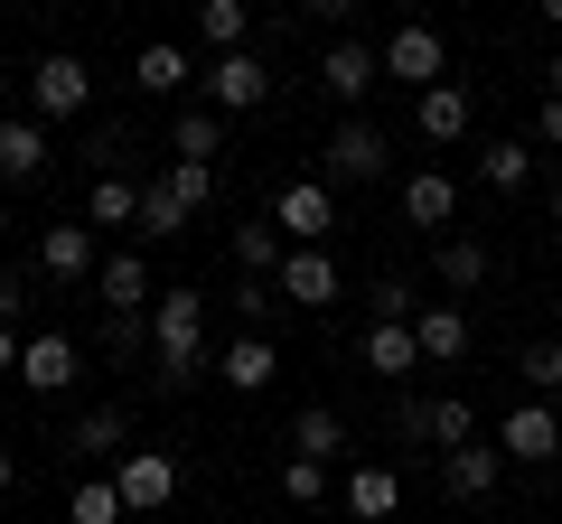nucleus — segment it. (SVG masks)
Wrapping results in <instances>:
<instances>
[{
    "mask_svg": "<svg viewBox=\"0 0 562 524\" xmlns=\"http://www.w3.org/2000/svg\"><path fill=\"white\" fill-rule=\"evenodd\" d=\"M150 365H160L169 394L206 375V291H160V309H150Z\"/></svg>",
    "mask_w": 562,
    "mask_h": 524,
    "instance_id": "1",
    "label": "nucleus"
},
{
    "mask_svg": "<svg viewBox=\"0 0 562 524\" xmlns=\"http://www.w3.org/2000/svg\"><path fill=\"white\" fill-rule=\"evenodd\" d=\"M384 169H394V141H384V122H366V113H347L319 141V179L328 187H375Z\"/></svg>",
    "mask_w": 562,
    "mask_h": 524,
    "instance_id": "2",
    "label": "nucleus"
},
{
    "mask_svg": "<svg viewBox=\"0 0 562 524\" xmlns=\"http://www.w3.org/2000/svg\"><path fill=\"white\" fill-rule=\"evenodd\" d=\"M375 66L394 84H413V94H431V84H450V47H441V29H422V20H403L394 38L375 47Z\"/></svg>",
    "mask_w": 562,
    "mask_h": 524,
    "instance_id": "3",
    "label": "nucleus"
},
{
    "mask_svg": "<svg viewBox=\"0 0 562 524\" xmlns=\"http://www.w3.org/2000/svg\"><path fill=\"white\" fill-rule=\"evenodd\" d=\"M29 103H38V122H76L85 103H94V66L66 57V47L38 57V66H29Z\"/></svg>",
    "mask_w": 562,
    "mask_h": 524,
    "instance_id": "4",
    "label": "nucleus"
},
{
    "mask_svg": "<svg viewBox=\"0 0 562 524\" xmlns=\"http://www.w3.org/2000/svg\"><path fill=\"white\" fill-rule=\"evenodd\" d=\"M272 103V66L244 47V57H216L206 66V113H225V122H244V113H262Z\"/></svg>",
    "mask_w": 562,
    "mask_h": 524,
    "instance_id": "5",
    "label": "nucleus"
},
{
    "mask_svg": "<svg viewBox=\"0 0 562 524\" xmlns=\"http://www.w3.org/2000/svg\"><path fill=\"white\" fill-rule=\"evenodd\" d=\"M113 487H122V505L150 524L169 497H179V459H169V449H122V459H113Z\"/></svg>",
    "mask_w": 562,
    "mask_h": 524,
    "instance_id": "6",
    "label": "nucleus"
},
{
    "mask_svg": "<svg viewBox=\"0 0 562 524\" xmlns=\"http://www.w3.org/2000/svg\"><path fill=\"white\" fill-rule=\"evenodd\" d=\"M272 225H281V243H328V225H338V187H328V179H291L272 197Z\"/></svg>",
    "mask_w": 562,
    "mask_h": 524,
    "instance_id": "7",
    "label": "nucleus"
},
{
    "mask_svg": "<svg viewBox=\"0 0 562 524\" xmlns=\"http://www.w3.org/2000/svg\"><path fill=\"white\" fill-rule=\"evenodd\" d=\"M497 449H506V468H553V459H562L553 403H516V412L497 422Z\"/></svg>",
    "mask_w": 562,
    "mask_h": 524,
    "instance_id": "8",
    "label": "nucleus"
},
{
    "mask_svg": "<svg viewBox=\"0 0 562 524\" xmlns=\"http://www.w3.org/2000/svg\"><path fill=\"white\" fill-rule=\"evenodd\" d=\"M375 84H384L375 47H357V38H328V47H319V94H328V103H347V113H357Z\"/></svg>",
    "mask_w": 562,
    "mask_h": 524,
    "instance_id": "9",
    "label": "nucleus"
},
{
    "mask_svg": "<svg viewBox=\"0 0 562 524\" xmlns=\"http://www.w3.org/2000/svg\"><path fill=\"white\" fill-rule=\"evenodd\" d=\"M272 291L281 300H301V309H338V262H328V243H291V262L272 272Z\"/></svg>",
    "mask_w": 562,
    "mask_h": 524,
    "instance_id": "10",
    "label": "nucleus"
},
{
    "mask_svg": "<svg viewBox=\"0 0 562 524\" xmlns=\"http://www.w3.org/2000/svg\"><path fill=\"white\" fill-rule=\"evenodd\" d=\"M94 291H103V319H150V309H160V291H150V262H140V253H103Z\"/></svg>",
    "mask_w": 562,
    "mask_h": 524,
    "instance_id": "11",
    "label": "nucleus"
},
{
    "mask_svg": "<svg viewBox=\"0 0 562 524\" xmlns=\"http://www.w3.org/2000/svg\"><path fill=\"white\" fill-rule=\"evenodd\" d=\"M76 375H85V346L57 338V328H38V338L20 346V384H29V394H66Z\"/></svg>",
    "mask_w": 562,
    "mask_h": 524,
    "instance_id": "12",
    "label": "nucleus"
},
{
    "mask_svg": "<svg viewBox=\"0 0 562 524\" xmlns=\"http://www.w3.org/2000/svg\"><path fill=\"white\" fill-rule=\"evenodd\" d=\"M413 338H422V365H460L469 356V309L460 300H422L413 309Z\"/></svg>",
    "mask_w": 562,
    "mask_h": 524,
    "instance_id": "13",
    "label": "nucleus"
},
{
    "mask_svg": "<svg viewBox=\"0 0 562 524\" xmlns=\"http://www.w3.org/2000/svg\"><path fill=\"white\" fill-rule=\"evenodd\" d=\"M441 487H450V497H460V505H487V497H497V487H506V449H450V459H441Z\"/></svg>",
    "mask_w": 562,
    "mask_h": 524,
    "instance_id": "14",
    "label": "nucleus"
},
{
    "mask_svg": "<svg viewBox=\"0 0 562 524\" xmlns=\"http://www.w3.org/2000/svg\"><path fill=\"white\" fill-rule=\"evenodd\" d=\"M38 272L47 282H94L103 262H94V225H47L38 235Z\"/></svg>",
    "mask_w": 562,
    "mask_h": 524,
    "instance_id": "15",
    "label": "nucleus"
},
{
    "mask_svg": "<svg viewBox=\"0 0 562 524\" xmlns=\"http://www.w3.org/2000/svg\"><path fill=\"white\" fill-rule=\"evenodd\" d=\"M169 160H188V169H216V160H225V113H206V103L169 113Z\"/></svg>",
    "mask_w": 562,
    "mask_h": 524,
    "instance_id": "16",
    "label": "nucleus"
},
{
    "mask_svg": "<svg viewBox=\"0 0 562 524\" xmlns=\"http://www.w3.org/2000/svg\"><path fill=\"white\" fill-rule=\"evenodd\" d=\"M132 84H140V94H188V84H206V76H198V57H188L179 38H150L132 57Z\"/></svg>",
    "mask_w": 562,
    "mask_h": 524,
    "instance_id": "17",
    "label": "nucleus"
},
{
    "mask_svg": "<svg viewBox=\"0 0 562 524\" xmlns=\"http://www.w3.org/2000/svg\"><path fill=\"white\" fill-rule=\"evenodd\" d=\"M450 216H460V179H441V169H413V179H403V225L441 235Z\"/></svg>",
    "mask_w": 562,
    "mask_h": 524,
    "instance_id": "18",
    "label": "nucleus"
},
{
    "mask_svg": "<svg viewBox=\"0 0 562 524\" xmlns=\"http://www.w3.org/2000/svg\"><path fill=\"white\" fill-rule=\"evenodd\" d=\"M366 375H422V338H413V319H375L366 328Z\"/></svg>",
    "mask_w": 562,
    "mask_h": 524,
    "instance_id": "19",
    "label": "nucleus"
},
{
    "mask_svg": "<svg viewBox=\"0 0 562 524\" xmlns=\"http://www.w3.org/2000/svg\"><path fill=\"white\" fill-rule=\"evenodd\" d=\"M216 375L235 384V394H272V375H281V346H272V338H244V328H235V346L216 356Z\"/></svg>",
    "mask_w": 562,
    "mask_h": 524,
    "instance_id": "20",
    "label": "nucleus"
},
{
    "mask_svg": "<svg viewBox=\"0 0 562 524\" xmlns=\"http://www.w3.org/2000/svg\"><path fill=\"white\" fill-rule=\"evenodd\" d=\"M347 515H357V524H394L403 515V478L384 459H366L357 478H347Z\"/></svg>",
    "mask_w": 562,
    "mask_h": 524,
    "instance_id": "21",
    "label": "nucleus"
},
{
    "mask_svg": "<svg viewBox=\"0 0 562 524\" xmlns=\"http://www.w3.org/2000/svg\"><path fill=\"white\" fill-rule=\"evenodd\" d=\"M431 272H441V291H460V300H469V291H479L487 272H497V253H487L479 235H441V253H431Z\"/></svg>",
    "mask_w": 562,
    "mask_h": 524,
    "instance_id": "22",
    "label": "nucleus"
},
{
    "mask_svg": "<svg viewBox=\"0 0 562 524\" xmlns=\"http://www.w3.org/2000/svg\"><path fill=\"white\" fill-rule=\"evenodd\" d=\"M469 84H431V94L413 103V122H422V141H469Z\"/></svg>",
    "mask_w": 562,
    "mask_h": 524,
    "instance_id": "23",
    "label": "nucleus"
},
{
    "mask_svg": "<svg viewBox=\"0 0 562 524\" xmlns=\"http://www.w3.org/2000/svg\"><path fill=\"white\" fill-rule=\"evenodd\" d=\"M281 262H291L281 225H254V216H244V225H235V272H244V282H272Z\"/></svg>",
    "mask_w": 562,
    "mask_h": 524,
    "instance_id": "24",
    "label": "nucleus"
},
{
    "mask_svg": "<svg viewBox=\"0 0 562 524\" xmlns=\"http://www.w3.org/2000/svg\"><path fill=\"white\" fill-rule=\"evenodd\" d=\"M338 449H347V422H338V412H328V403H310V412H291V459H338Z\"/></svg>",
    "mask_w": 562,
    "mask_h": 524,
    "instance_id": "25",
    "label": "nucleus"
},
{
    "mask_svg": "<svg viewBox=\"0 0 562 524\" xmlns=\"http://www.w3.org/2000/svg\"><path fill=\"white\" fill-rule=\"evenodd\" d=\"M479 179L497 187V197H516V187H535V141H487V150H479Z\"/></svg>",
    "mask_w": 562,
    "mask_h": 524,
    "instance_id": "26",
    "label": "nucleus"
},
{
    "mask_svg": "<svg viewBox=\"0 0 562 524\" xmlns=\"http://www.w3.org/2000/svg\"><path fill=\"white\" fill-rule=\"evenodd\" d=\"M38 169H47V132L10 113L0 122V179H38Z\"/></svg>",
    "mask_w": 562,
    "mask_h": 524,
    "instance_id": "27",
    "label": "nucleus"
},
{
    "mask_svg": "<svg viewBox=\"0 0 562 524\" xmlns=\"http://www.w3.org/2000/svg\"><path fill=\"white\" fill-rule=\"evenodd\" d=\"M66 441H76V449H94V459H122V441H132V412H122V403H94L76 431H66Z\"/></svg>",
    "mask_w": 562,
    "mask_h": 524,
    "instance_id": "28",
    "label": "nucleus"
},
{
    "mask_svg": "<svg viewBox=\"0 0 562 524\" xmlns=\"http://www.w3.org/2000/svg\"><path fill=\"white\" fill-rule=\"evenodd\" d=\"M198 38L216 47V57H244V38H254V20H244V0H206V10H198Z\"/></svg>",
    "mask_w": 562,
    "mask_h": 524,
    "instance_id": "29",
    "label": "nucleus"
},
{
    "mask_svg": "<svg viewBox=\"0 0 562 524\" xmlns=\"http://www.w3.org/2000/svg\"><path fill=\"white\" fill-rule=\"evenodd\" d=\"M431 449H441V459L450 449H479V412H469L460 394H431Z\"/></svg>",
    "mask_w": 562,
    "mask_h": 524,
    "instance_id": "30",
    "label": "nucleus"
},
{
    "mask_svg": "<svg viewBox=\"0 0 562 524\" xmlns=\"http://www.w3.org/2000/svg\"><path fill=\"white\" fill-rule=\"evenodd\" d=\"M516 375H525V403H553V394H562V338H535L516 356Z\"/></svg>",
    "mask_w": 562,
    "mask_h": 524,
    "instance_id": "31",
    "label": "nucleus"
},
{
    "mask_svg": "<svg viewBox=\"0 0 562 524\" xmlns=\"http://www.w3.org/2000/svg\"><path fill=\"white\" fill-rule=\"evenodd\" d=\"M66 515H76V524H132V505H122L113 478H85L76 497H66Z\"/></svg>",
    "mask_w": 562,
    "mask_h": 524,
    "instance_id": "32",
    "label": "nucleus"
},
{
    "mask_svg": "<svg viewBox=\"0 0 562 524\" xmlns=\"http://www.w3.org/2000/svg\"><path fill=\"white\" fill-rule=\"evenodd\" d=\"M85 225H140V187L103 169V179H94V216H85Z\"/></svg>",
    "mask_w": 562,
    "mask_h": 524,
    "instance_id": "33",
    "label": "nucleus"
},
{
    "mask_svg": "<svg viewBox=\"0 0 562 524\" xmlns=\"http://www.w3.org/2000/svg\"><path fill=\"white\" fill-rule=\"evenodd\" d=\"M160 187L188 206V216H198V206H216V169H188V160H169V169H160Z\"/></svg>",
    "mask_w": 562,
    "mask_h": 524,
    "instance_id": "34",
    "label": "nucleus"
},
{
    "mask_svg": "<svg viewBox=\"0 0 562 524\" xmlns=\"http://www.w3.org/2000/svg\"><path fill=\"white\" fill-rule=\"evenodd\" d=\"M394 449H431V394H394Z\"/></svg>",
    "mask_w": 562,
    "mask_h": 524,
    "instance_id": "35",
    "label": "nucleus"
},
{
    "mask_svg": "<svg viewBox=\"0 0 562 524\" xmlns=\"http://www.w3.org/2000/svg\"><path fill=\"white\" fill-rule=\"evenodd\" d=\"M179 225H188V206L150 179V187H140V225H132V235H179Z\"/></svg>",
    "mask_w": 562,
    "mask_h": 524,
    "instance_id": "36",
    "label": "nucleus"
},
{
    "mask_svg": "<svg viewBox=\"0 0 562 524\" xmlns=\"http://www.w3.org/2000/svg\"><path fill=\"white\" fill-rule=\"evenodd\" d=\"M281 497H291V505L310 515V505L328 497V468H319V459H291V468H281Z\"/></svg>",
    "mask_w": 562,
    "mask_h": 524,
    "instance_id": "37",
    "label": "nucleus"
},
{
    "mask_svg": "<svg viewBox=\"0 0 562 524\" xmlns=\"http://www.w3.org/2000/svg\"><path fill=\"white\" fill-rule=\"evenodd\" d=\"M272 309H281V291H272V282H244V291H235V319H244V338H262V328H272Z\"/></svg>",
    "mask_w": 562,
    "mask_h": 524,
    "instance_id": "38",
    "label": "nucleus"
},
{
    "mask_svg": "<svg viewBox=\"0 0 562 524\" xmlns=\"http://www.w3.org/2000/svg\"><path fill=\"white\" fill-rule=\"evenodd\" d=\"M150 346V319H103V356H140Z\"/></svg>",
    "mask_w": 562,
    "mask_h": 524,
    "instance_id": "39",
    "label": "nucleus"
},
{
    "mask_svg": "<svg viewBox=\"0 0 562 524\" xmlns=\"http://www.w3.org/2000/svg\"><path fill=\"white\" fill-rule=\"evenodd\" d=\"M413 282H394V272H384V282H375V319H413Z\"/></svg>",
    "mask_w": 562,
    "mask_h": 524,
    "instance_id": "40",
    "label": "nucleus"
},
{
    "mask_svg": "<svg viewBox=\"0 0 562 524\" xmlns=\"http://www.w3.org/2000/svg\"><path fill=\"white\" fill-rule=\"evenodd\" d=\"M20 309H29V282L10 272V262H0V328H20Z\"/></svg>",
    "mask_w": 562,
    "mask_h": 524,
    "instance_id": "41",
    "label": "nucleus"
},
{
    "mask_svg": "<svg viewBox=\"0 0 562 524\" xmlns=\"http://www.w3.org/2000/svg\"><path fill=\"white\" fill-rule=\"evenodd\" d=\"M535 132H543V150H562V94H543V113H535Z\"/></svg>",
    "mask_w": 562,
    "mask_h": 524,
    "instance_id": "42",
    "label": "nucleus"
},
{
    "mask_svg": "<svg viewBox=\"0 0 562 524\" xmlns=\"http://www.w3.org/2000/svg\"><path fill=\"white\" fill-rule=\"evenodd\" d=\"M20 346H29L20 328H0V375H20Z\"/></svg>",
    "mask_w": 562,
    "mask_h": 524,
    "instance_id": "43",
    "label": "nucleus"
},
{
    "mask_svg": "<svg viewBox=\"0 0 562 524\" xmlns=\"http://www.w3.org/2000/svg\"><path fill=\"white\" fill-rule=\"evenodd\" d=\"M10 487H20V459H10V449H0V497H10Z\"/></svg>",
    "mask_w": 562,
    "mask_h": 524,
    "instance_id": "44",
    "label": "nucleus"
},
{
    "mask_svg": "<svg viewBox=\"0 0 562 524\" xmlns=\"http://www.w3.org/2000/svg\"><path fill=\"white\" fill-rule=\"evenodd\" d=\"M543 94H562V57H543Z\"/></svg>",
    "mask_w": 562,
    "mask_h": 524,
    "instance_id": "45",
    "label": "nucleus"
},
{
    "mask_svg": "<svg viewBox=\"0 0 562 524\" xmlns=\"http://www.w3.org/2000/svg\"><path fill=\"white\" fill-rule=\"evenodd\" d=\"M553 225H562V179H553Z\"/></svg>",
    "mask_w": 562,
    "mask_h": 524,
    "instance_id": "46",
    "label": "nucleus"
},
{
    "mask_svg": "<svg viewBox=\"0 0 562 524\" xmlns=\"http://www.w3.org/2000/svg\"><path fill=\"white\" fill-rule=\"evenodd\" d=\"M0 103H10V66H0Z\"/></svg>",
    "mask_w": 562,
    "mask_h": 524,
    "instance_id": "47",
    "label": "nucleus"
},
{
    "mask_svg": "<svg viewBox=\"0 0 562 524\" xmlns=\"http://www.w3.org/2000/svg\"><path fill=\"white\" fill-rule=\"evenodd\" d=\"M301 524H310V515H301Z\"/></svg>",
    "mask_w": 562,
    "mask_h": 524,
    "instance_id": "48",
    "label": "nucleus"
},
{
    "mask_svg": "<svg viewBox=\"0 0 562 524\" xmlns=\"http://www.w3.org/2000/svg\"><path fill=\"white\" fill-rule=\"evenodd\" d=\"M132 524H140V515H132Z\"/></svg>",
    "mask_w": 562,
    "mask_h": 524,
    "instance_id": "49",
    "label": "nucleus"
}]
</instances>
